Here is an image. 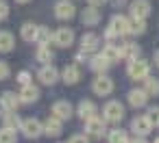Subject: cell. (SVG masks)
I'll return each mask as SVG.
<instances>
[{"instance_id":"obj_24","label":"cell","mask_w":159,"mask_h":143,"mask_svg":"<svg viewBox=\"0 0 159 143\" xmlns=\"http://www.w3.org/2000/svg\"><path fill=\"white\" fill-rule=\"evenodd\" d=\"M102 54H105L111 63H116V61L122 59V57H120V46H116V44H107V46L102 48Z\"/></svg>"},{"instance_id":"obj_30","label":"cell","mask_w":159,"mask_h":143,"mask_svg":"<svg viewBox=\"0 0 159 143\" xmlns=\"http://www.w3.org/2000/svg\"><path fill=\"white\" fill-rule=\"evenodd\" d=\"M50 39H52L50 31H48L46 26H39V28H37V35H35V44L44 46V44H50Z\"/></svg>"},{"instance_id":"obj_20","label":"cell","mask_w":159,"mask_h":143,"mask_svg":"<svg viewBox=\"0 0 159 143\" xmlns=\"http://www.w3.org/2000/svg\"><path fill=\"white\" fill-rule=\"evenodd\" d=\"M89 65H92V69L94 72H98V74H105L107 69H109V65H111V61L100 52V54H96V57H92V61H89Z\"/></svg>"},{"instance_id":"obj_1","label":"cell","mask_w":159,"mask_h":143,"mask_svg":"<svg viewBox=\"0 0 159 143\" xmlns=\"http://www.w3.org/2000/svg\"><path fill=\"white\" fill-rule=\"evenodd\" d=\"M129 33V18L124 15H113L111 22H109V28L105 31V37L107 39H113V37H122Z\"/></svg>"},{"instance_id":"obj_5","label":"cell","mask_w":159,"mask_h":143,"mask_svg":"<svg viewBox=\"0 0 159 143\" xmlns=\"http://www.w3.org/2000/svg\"><path fill=\"white\" fill-rule=\"evenodd\" d=\"M20 104H22L20 93L16 95L13 91H5L2 95H0V115H5V113H9V111H18Z\"/></svg>"},{"instance_id":"obj_18","label":"cell","mask_w":159,"mask_h":143,"mask_svg":"<svg viewBox=\"0 0 159 143\" xmlns=\"http://www.w3.org/2000/svg\"><path fill=\"white\" fill-rule=\"evenodd\" d=\"M120 57L126 59V61L137 59V57H139V46L133 44V41H124V44H120Z\"/></svg>"},{"instance_id":"obj_28","label":"cell","mask_w":159,"mask_h":143,"mask_svg":"<svg viewBox=\"0 0 159 143\" xmlns=\"http://www.w3.org/2000/svg\"><path fill=\"white\" fill-rule=\"evenodd\" d=\"M37 28H39V26H35V24H31V22L22 24V39H24V41H35Z\"/></svg>"},{"instance_id":"obj_23","label":"cell","mask_w":159,"mask_h":143,"mask_svg":"<svg viewBox=\"0 0 159 143\" xmlns=\"http://www.w3.org/2000/svg\"><path fill=\"white\" fill-rule=\"evenodd\" d=\"M13 44H16V39L9 31H0V52H11Z\"/></svg>"},{"instance_id":"obj_16","label":"cell","mask_w":159,"mask_h":143,"mask_svg":"<svg viewBox=\"0 0 159 143\" xmlns=\"http://www.w3.org/2000/svg\"><path fill=\"white\" fill-rule=\"evenodd\" d=\"M79 117L83 119V121H87V119H92V117H96V113H98V108H96V104L92 102V100H83L81 104H79Z\"/></svg>"},{"instance_id":"obj_4","label":"cell","mask_w":159,"mask_h":143,"mask_svg":"<svg viewBox=\"0 0 159 143\" xmlns=\"http://www.w3.org/2000/svg\"><path fill=\"white\" fill-rule=\"evenodd\" d=\"M20 130L24 132V137H29V139H37L39 134H44V124H42L39 119H35V117H26V119H22Z\"/></svg>"},{"instance_id":"obj_22","label":"cell","mask_w":159,"mask_h":143,"mask_svg":"<svg viewBox=\"0 0 159 143\" xmlns=\"http://www.w3.org/2000/svg\"><path fill=\"white\" fill-rule=\"evenodd\" d=\"M81 18H83V24H85V26H94V24H98L100 13H98V9H96V7H92V5H89V9H85Z\"/></svg>"},{"instance_id":"obj_38","label":"cell","mask_w":159,"mask_h":143,"mask_svg":"<svg viewBox=\"0 0 159 143\" xmlns=\"http://www.w3.org/2000/svg\"><path fill=\"white\" fill-rule=\"evenodd\" d=\"M87 2H89L92 7H102V5L107 2V0H87Z\"/></svg>"},{"instance_id":"obj_19","label":"cell","mask_w":159,"mask_h":143,"mask_svg":"<svg viewBox=\"0 0 159 143\" xmlns=\"http://www.w3.org/2000/svg\"><path fill=\"white\" fill-rule=\"evenodd\" d=\"M61 121H63V119H59V117H55V115H52V117L44 124V134H48V137H59V134H61V130H63Z\"/></svg>"},{"instance_id":"obj_40","label":"cell","mask_w":159,"mask_h":143,"mask_svg":"<svg viewBox=\"0 0 159 143\" xmlns=\"http://www.w3.org/2000/svg\"><path fill=\"white\" fill-rule=\"evenodd\" d=\"M131 143H146V141H144V137H137V139H135V141H131Z\"/></svg>"},{"instance_id":"obj_33","label":"cell","mask_w":159,"mask_h":143,"mask_svg":"<svg viewBox=\"0 0 159 143\" xmlns=\"http://www.w3.org/2000/svg\"><path fill=\"white\" fill-rule=\"evenodd\" d=\"M7 18H9V5L5 0H0V22H5Z\"/></svg>"},{"instance_id":"obj_25","label":"cell","mask_w":159,"mask_h":143,"mask_svg":"<svg viewBox=\"0 0 159 143\" xmlns=\"http://www.w3.org/2000/svg\"><path fill=\"white\" fill-rule=\"evenodd\" d=\"M35 57H37V61H42L44 65H46V63H50V61L55 59V54H52V50H50V46H48V44L39 46V48H37V54H35Z\"/></svg>"},{"instance_id":"obj_42","label":"cell","mask_w":159,"mask_h":143,"mask_svg":"<svg viewBox=\"0 0 159 143\" xmlns=\"http://www.w3.org/2000/svg\"><path fill=\"white\" fill-rule=\"evenodd\" d=\"M152 143H159V137H157V139H155V141H152Z\"/></svg>"},{"instance_id":"obj_32","label":"cell","mask_w":159,"mask_h":143,"mask_svg":"<svg viewBox=\"0 0 159 143\" xmlns=\"http://www.w3.org/2000/svg\"><path fill=\"white\" fill-rule=\"evenodd\" d=\"M146 93L148 95H159V80L157 78H146Z\"/></svg>"},{"instance_id":"obj_6","label":"cell","mask_w":159,"mask_h":143,"mask_svg":"<svg viewBox=\"0 0 159 143\" xmlns=\"http://www.w3.org/2000/svg\"><path fill=\"white\" fill-rule=\"evenodd\" d=\"M131 130H133L137 137H146V134H150V130H152V119H150L148 115H139V117L133 119Z\"/></svg>"},{"instance_id":"obj_37","label":"cell","mask_w":159,"mask_h":143,"mask_svg":"<svg viewBox=\"0 0 159 143\" xmlns=\"http://www.w3.org/2000/svg\"><path fill=\"white\" fill-rule=\"evenodd\" d=\"M68 143H89V141H87V137H85V134H74Z\"/></svg>"},{"instance_id":"obj_10","label":"cell","mask_w":159,"mask_h":143,"mask_svg":"<svg viewBox=\"0 0 159 143\" xmlns=\"http://www.w3.org/2000/svg\"><path fill=\"white\" fill-rule=\"evenodd\" d=\"M37 78H39L44 85H55V82H57V78H59V72H57V67H55V65L46 63V65L37 72Z\"/></svg>"},{"instance_id":"obj_11","label":"cell","mask_w":159,"mask_h":143,"mask_svg":"<svg viewBox=\"0 0 159 143\" xmlns=\"http://www.w3.org/2000/svg\"><path fill=\"white\" fill-rule=\"evenodd\" d=\"M148 13H150V2H148V0H133V2H131V18L146 20Z\"/></svg>"},{"instance_id":"obj_13","label":"cell","mask_w":159,"mask_h":143,"mask_svg":"<svg viewBox=\"0 0 159 143\" xmlns=\"http://www.w3.org/2000/svg\"><path fill=\"white\" fill-rule=\"evenodd\" d=\"M72 104L68 102V100H57L55 104H52V115L55 117H59V119H70L72 117Z\"/></svg>"},{"instance_id":"obj_3","label":"cell","mask_w":159,"mask_h":143,"mask_svg":"<svg viewBox=\"0 0 159 143\" xmlns=\"http://www.w3.org/2000/svg\"><path fill=\"white\" fill-rule=\"evenodd\" d=\"M122 117H124V106L118 100H109L102 108V119L111 121V124H118V121H122Z\"/></svg>"},{"instance_id":"obj_27","label":"cell","mask_w":159,"mask_h":143,"mask_svg":"<svg viewBox=\"0 0 159 143\" xmlns=\"http://www.w3.org/2000/svg\"><path fill=\"white\" fill-rule=\"evenodd\" d=\"M144 31H146V22H144V20H139V18H131V20H129V33L142 35Z\"/></svg>"},{"instance_id":"obj_7","label":"cell","mask_w":159,"mask_h":143,"mask_svg":"<svg viewBox=\"0 0 159 143\" xmlns=\"http://www.w3.org/2000/svg\"><path fill=\"white\" fill-rule=\"evenodd\" d=\"M94 93L96 95H109L113 91V80L105 74H98V78H94V85H92Z\"/></svg>"},{"instance_id":"obj_35","label":"cell","mask_w":159,"mask_h":143,"mask_svg":"<svg viewBox=\"0 0 159 143\" xmlns=\"http://www.w3.org/2000/svg\"><path fill=\"white\" fill-rule=\"evenodd\" d=\"M16 80H18L20 85H29V82H31V74H29L26 69H22V72L18 74V78H16Z\"/></svg>"},{"instance_id":"obj_41","label":"cell","mask_w":159,"mask_h":143,"mask_svg":"<svg viewBox=\"0 0 159 143\" xmlns=\"http://www.w3.org/2000/svg\"><path fill=\"white\" fill-rule=\"evenodd\" d=\"M16 2H22V5H24V2H29V0H16Z\"/></svg>"},{"instance_id":"obj_21","label":"cell","mask_w":159,"mask_h":143,"mask_svg":"<svg viewBox=\"0 0 159 143\" xmlns=\"http://www.w3.org/2000/svg\"><path fill=\"white\" fill-rule=\"evenodd\" d=\"M79 78H81L79 65H68V67L63 69V82H66V85H76Z\"/></svg>"},{"instance_id":"obj_12","label":"cell","mask_w":159,"mask_h":143,"mask_svg":"<svg viewBox=\"0 0 159 143\" xmlns=\"http://www.w3.org/2000/svg\"><path fill=\"white\" fill-rule=\"evenodd\" d=\"M74 5L72 2H68V0H59V2L55 5V15L59 18V20H72L74 18Z\"/></svg>"},{"instance_id":"obj_29","label":"cell","mask_w":159,"mask_h":143,"mask_svg":"<svg viewBox=\"0 0 159 143\" xmlns=\"http://www.w3.org/2000/svg\"><path fill=\"white\" fill-rule=\"evenodd\" d=\"M2 119H5V126H7V128H20V124H22V119L18 117V113H16V111L5 113V115H2Z\"/></svg>"},{"instance_id":"obj_15","label":"cell","mask_w":159,"mask_h":143,"mask_svg":"<svg viewBox=\"0 0 159 143\" xmlns=\"http://www.w3.org/2000/svg\"><path fill=\"white\" fill-rule=\"evenodd\" d=\"M37 98H39V89H37L33 82L22 85V89H20V100H22L24 104H31V102H35Z\"/></svg>"},{"instance_id":"obj_31","label":"cell","mask_w":159,"mask_h":143,"mask_svg":"<svg viewBox=\"0 0 159 143\" xmlns=\"http://www.w3.org/2000/svg\"><path fill=\"white\" fill-rule=\"evenodd\" d=\"M109 143H131L124 130H111L109 132Z\"/></svg>"},{"instance_id":"obj_34","label":"cell","mask_w":159,"mask_h":143,"mask_svg":"<svg viewBox=\"0 0 159 143\" xmlns=\"http://www.w3.org/2000/svg\"><path fill=\"white\" fill-rule=\"evenodd\" d=\"M9 74H11L9 65H7L5 61H0V80H7V78H9Z\"/></svg>"},{"instance_id":"obj_26","label":"cell","mask_w":159,"mask_h":143,"mask_svg":"<svg viewBox=\"0 0 159 143\" xmlns=\"http://www.w3.org/2000/svg\"><path fill=\"white\" fill-rule=\"evenodd\" d=\"M0 143H18V132L16 128H2L0 130Z\"/></svg>"},{"instance_id":"obj_36","label":"cell","mask_w":159,"mask_h":143,"mask_svg":"<svg viewBox=\"0 0 159 143\" xmlns=\"http://www.w3.org/2000/svg\"><path fill=\"white\" fill-rule=\"evenodd\" d=\"M148 117H150L152 124L157 126V124H159V108H150V111H148Z\"/></svg>"},{"instance_id":"obj_43","label":"cell","mask_w":159,"mask_h":143,"mask_svg":"<svg viewBox=\"0 0 159 143\" xmlns=\"http://www.w3.org/2000/svg\"><path fill=\"white\" fill-rule=\"evenodd\" d=\"M157 126H159V124H157Z\"/></svg>"},{"instance_id":"obj_2","label":"cell","mask_w":159,"mask_h":143,"mask_svg":"<svg viewBox=\"0 0 159 143\" xmlns=\"http://www.w3.org/2000/svg\"><path fill=\"white\" fill-rule=\"evenodd\" d=\"M126 72H129V76L133 78V80H146L148 78V72H150V65L144 61V59H131L129 61V67H126Z\"/></svg>"},{"instance_id":"obj_8","label":"cell","mask_w":159,"mask_h":143,"mask_svg":"<svg viewBox=\"0 0 159 143\" xmlns=\"http://www.w3.org/2000/svg\"><path fill=\"white\" fill-rule=\"evenodd\" d=\"M105 130H107V126H105V119H100V117H92L85 121V134H89L94 139H100L105 134Z\"/></svg>"},{"instance_id":"obj_39","label":"cell","mask_w":159,"mask_h":143,"mask_svg":"<svg viewBox=\"0 0 159 143\" xmlns=\"http://www.w3.org/2000/svg\"><path fill=\"white\" fill-rule=\"evenodd\" d=\"M155 65H157V67H159V50H157V52H155Z\"/></svg>"},{"instance_id":"obj_9","label":"cell","mask_w":159,"mask_h":143,"mask_svg":"<svg viewBox=\"0 0 159 143\" xmlns=\"http://www.w3.org/2000/svg\"><path fill=\"white\" fill-rule=\"evenodd\" d=\"M52 41L59 46V48H70L74 44V33L70 28H59L55 35H52Z\"/></svg>"},{"instance_id":"obj_14","label":"cell","mask_w":159,"mask_h":143,"mask_svg":"<svg viewBox=\"0 0 159 143\" xmlns=\"http://www.w3.org/2000/svg\"><path fill=\"white\" fill-rule=\"evenodd\" d=\"M98 46H100V37H98L96 33H87V35L81 37V48H83L87 54H89V52H96Z\"/></svg>"},{"instance_id":"obj_17","label":"cell","mask_w":159,"mask_h":143,"mask_svg":"<svg viewBox=\"0 0 159 143\" xmlns=\"http://www.w3.org/2000/svg\"><path fill=\"white\" fill-rule=\"evenodd\" d=\"M146 102H148V93H146V89H133V91H129V104H131V106L142 108Z\"/></svg>"}]
</instances>
